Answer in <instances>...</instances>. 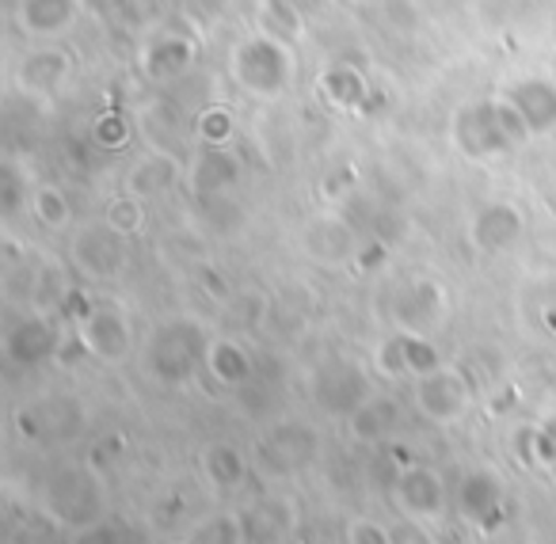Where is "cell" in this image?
I'll list each match as a JSON object with an SVG mask.
<instances>
[{
  "label": "cell",
  "instance_id": "cell-1",
  "mask_svg": "<svg viewBox=\"0 0 556 544\" xmlns=\"http://www.w3.org/2000/svg\"><path fill=\"white\" fill-rule=\"evenodd\" d=\"M450 146L469 164H495L515 149L530 146V134H526L518 111L495 92L488 100L480 96V100L457 103L450 115Z\"/></svg>",
  "mask_w": 556,
  "mask_h": 544
},
{
  "label": "cell",
  "instance_id": "cell-2",
  "mask_svg": "<svg viewBox=\"0 0 556 544\" xmlns=\"http://www.w3.org/2000/svg\"><path fill=\"white\" fill-rule=\"evenodd\" d=\"M229 77L244 96L260 103H278L294 92L298 80V54L287 35L278 31H248L229 50Z\"/></svg>",
  "mask_w": 556,
  "mask_h": 544
},
{
  "label": "cell",
  "instance_id": "cell-3",
  "mask_svg": "<svg viewBox=\"0 0 556 544\" xmlns=\"http://www.w3.org/2000/svg\"><path fill=\"white\" fill-rule=\"evenodd\" d=\"M210 331L199 316H168L149 331L146 346H141V362H146V374L153 377L164 389H179V384H191L194 374L206 366V346Z\"/></svg>",
  "mask_w": 556,
  "mask_h": 544
},
{
  "label": "cell",
  "instance_id": "cell-4",
  "mask_svg": "<svg viewBox=\"0 0 556 544\" xmlns=\"http://www.w3.org/2000/svg\"><path fill=\"white\" fill-rule=\"evenodd\" d=\"M39 506L50 521L65 529H85L92 521H100L108 514V483L92 465H58L54 472L42 480L39 488Z\"/></svg>",
  "mask_w": 556,
  "mask_h": 544
},
{
  "label": "cell",
  "instance_id": "cell-5",
  "mask_svg": "<svg viewBox=\"0 0 556 544\" xmlns=\"http://www.w3.org/2000/svg\"><path fill=\"white\" fill-rule=\"evenodd\" d=\"M325 453V438L313 422L305 419H275L260 430L252 445V460L270 480H294L309 472Z\"/></svg>",
  "mask_w": 556,
  "mask_h": 544
},
{
  "label": "cell",
  "instance_id": "cell-6",
  "mask_svg": "<svg viewBox=\"0 0 556 544\" xmlns=\"http://www.w3.org/2000/svg\"><path fill=\"white\" fill-rule=\"evenodd\" d=\"M386 316L396 331H424V336H431L450 316L446 286L431 275L401 278V282H393L386 290Z\"/></svg>",
  "mask_w": 556,
  "mask_h": 544
},
{
  "label": "cell",
  "instance_id": "cell-7",
  "mask_svg": "<svg viewBox=\"0 0 556 544\" xmlns=\"http://www.w3.org/2000/svg\"><path fill=\"white\" fill-rule=\"evenodd\" d=\"M412 407L431 427H457L472 412V381L465 377V369L442 362L431 374L412 381Z\"/></svg>",
  "mask_w": 556,
  "mask_h": 544
},
{
  "label": "cell",
  "instance_id": "cell-8",
  "mask_svg": "<svg viewBox=\"0 0 556 544\" xmlns=\"http://www.w3.org/2000/svg\"><path fill=\"white\" fill-rule=\"evenodd\" d=\"M77 343L88 358L103 362V366H118L134 354L138 336H134V320L123 305L115 301H96L77 316Z\"/></svg>",
  "mask_w": 556,
  "mask_h": 544
},
{
  "label": "cell",
  "instance_id": "cell-9",
  "mask_svg": "<svg viewBox=\"0 0 556 544\" xmlns=\"http://www.w3.org/2000/svg\"><path fill=\"white\" fill-rule=\"evenodd\" d=\"M374 392L370 369L363 362L348 358V354H328L325 362H317L309 374V396L325 415L348 419L358 404Z\"/></svg>",
  "mask_w": 556,
  "mask_h": 544
},
{
  "label": "cell",
  "instance_id": "cell-10",
  "mask_svg": "<svg viewBox=\"0 0 556 544\" xmlns=\"http://www.w3.org/2000/svg\"><path fill=\"white\" fill-rule=\"evenodd\" d=\"M393 503L404 518H419V521H442L450 514V503H454V491H450L446 476L434 465H424V460H408V465L396 468L393 476Z\"/></svg>",
  "mask_w": 556,
  "mask_h": 544
},
{
  "label": "cell",
  "instance_id": "cell-11",
  "mask_svg": "<svg viewBox=\"0 0 556 544\" xmlns=\"http://www.w3.org/2000/svg\"><path fill=\"white\" fill-rule=\"evenodd\" d=\"M62 351V328L47 308H24L12 316L4 336H0V354L12 369H35Z\"/></svg>",
  "mask_w": 556,
  "mask_h": 544
},
{
  "label": "cell",
  "instance_id": "cell-12",
  "mask_svg": "<svg viewBox=\"0 0 556 544\" xmlns=\"http://www.w3.org/2000/svg\"><path fill=\"white\" fill-rule=\"evenodd\" d=\"M298 244H302L305 260H313L317 267H348L363 255V232L340 210H320V214L305 217Z\"/></svg>",
  "mask_w": 556,
  "mask_h": 544
},
{
  "label": "cell",
  "instance_id": "cell-13",
  "mask_svg": "<svg viewBox=\"0 0 556 544\" xmlns=\"http://www.w3.org/2000/svg\"><path fill=\"white\" fill-rule=\"evenodd\" d=\"M126 240L108 222H85L70 237V263L88 282H111L126 267Z\"/></svg>",
  "mask_w": 556,
  "mask_h": 544
},
{
  "label": "cell",
  "instance_id": "cell-14",
  "mask_svg": "<svg viewBox=\"0 0 556 544\" xmlns=\"http://www.w3.org/2000/svg\"><path fill=\"white\" fill-rule=\"evenodd\" d=\"M199 62V39L179 27H156L138 47V73L149 85H176Z\"/></svg>",
  "mask_w": 556,
  "mask_h": 544
},
{
  "label": "cell",
  "instance_id": "cell-15",
  "mask_svg": "<svg viewBox=\"0 0 556 544\" xmlns=\"http://www.w3.org/2000/svg\"><path fill=\"white\" fill-rule=\"evenodd\" d=\"M526 214L518 202L510 199H492L484 206H477L469 214V225H465V237H469V248L480 255H510L518 244L526 240Z\"/></svg>",
  "mask_w": 556,
  "mask_h": 544
},
{
  "label": "cell",
  "instance_id": "cell-16",
  "mask_svg": "<svg viewBox=\"0 0 556 544\" xmlns=\"http://www.w3.org/2000/svg\"><path fill=\"white\" fill-rule=\"evenodd\" d=\"M500 96L518 111L530 141H545L556 134V77L548 73H522L500 88Z\"/></svg>",
  "mask_w": 556,
  "mask_h": 544
},
{
  "label": "cell",
  "instance_id": "cell-17",
  "mask_svg": "<svg viewBox=\"0 0 556 544\" xmlns=\"http://www.w3.org/2000/svg\"><path fill=\"white\" fill-rule=\"evenodd\" d=\"M184 184L199 202L229 199V194L244 184V156L232 146H202L199 153L187 161Z\"/></svg>",
  "mask_w": 556,
  "mask_h": 544
},
{
  "label": "cell",
  "instance_id": "cell-18",
  "mask_svg": "<svg viewBox=\"0 0 556 544\" xmlns=\"http://www.w3.org/2000/svg\"><path fill=\"white\" fill-rule=\"evenodd\" d=\"M88 427V412L77 396H42L20 412V430L35 442H77Z\"/></svg>",
  "mask_w": 556,
  "mask_h": 544
},
{
  "label": "cell",
  "instance_id": "cell-19",
  "mask_svg": "<svg viewBox=\"0 0 556 544\" xmlns=\"http://www.w3.org/2000/svg\"><path fill=\"white\" fill-rule=\"evenodd\" d=\"M434 366H442V354L424 331H393L374 346V369L389 381H396V377L416 381V377L431 374Z\"/></svg>",
  "mask_w": 556,
  "mask_h": 544
},
{
  "label": "cell",
  "instance_id": "cell-20",
  "mask_svg": "<svg viewBox=\"0 0 556 544\" xmlns=\"http://www.w3.org/2000/svg\"><path fill=\"white\" fill-rule=\"evenodd\" d=\"M73 54L62 42H39L12 69V85L27 96H58L73 80Z\"/></svg>",
  "mask_w": 556,
  "mask_h": 544
},
{
  "label": "cell",
  "instance_id": "cell-21",
  "mask_svg": "<svg viewBox=\"0 0 556 544\" xmlns=\"http://www.w3.org/2000/svg\"><path fill=\"white\" fill-rule=\"evenodd\" d=\"M85 16V0H16L12 24L31 42H62Z\"/></svg>",
  "mask_w": 556,
  "mask_h": 544
},
{
  "label": "cell",
  "instance_id": "cell-22",
  "mask_svg": "<svg viewBox=\"0 0 556 544\" xmlns=\"http://www.w3.org/2000/svg\"><path fill=\"white\" fill-rule=\"evenodd\" d=\"M184 179H187V164L176 149L149 146L146 153L126 168L123 191L138 194V199H146V202H156V199H164V194L176 191Z\"/></svg>",
  "mask_w": 556,
  "mask_h": 544
},
{
  "label": "cell",
  "instance_id": "cell-23",
  "mask_svg": "<svg viewBox=\"0 0 556 544\" xmlns=\"http://www.w3.org/2000/svg\"><path fill=\"white\" fill-rule=\"evenodd\" d=\"M374 80L366 69H358L355 62H332L317 73V100L336 115H366L370 111Z\"/></svg>",
  "mask_w": 556,
  "mask_h": 544
},
{
  "label": "cell",
  "instance_id": "cell-24",
  "mask_svg": "<svg viewBox=\"0 0 556 544\" xmlns=\"http://www.w3.org/2000/svg\"><path fill=\"white\" fill-rule=\"evenodd\" d=\"M454 506L472 526H495L503 518V506H507V488H503L500 472L484 465L462 472L454 491Z\"/></svg>",
  "mask_w": 556,
  "mask_h": 544
},
{
  "label": "cell",
  "instance_id": "cell-25",
  "mask_svg": "<svg viewBox=\"0 0 556 544\" xmlns=\"http://www.w3.org/2000/svg\"><path fill=\"white\" fill-rule=\"evenodd\" d=\"M240 536L244 544H282L298 536V506L282 495H263L252 498L244 510L237 514Z\"/></svg>",
  "mask_w": 556,
  "mask_h": 544
},
{
  "label": "cell",
  "instance_id": "cell-26",
  "mask_svg": "<svg viewBox=\"0 0 556 544\" xmlns=\"http://www.w3.org/2000/svg\"><path fill=\"white\" fill-rule=\"evenodd\" d=\"M343 422H348V434L355 438V442L381 445L401 430L404 407H401V400L389 396V392H370V396H366Z\"/></svg>",
  "mask_w": 556,
  "mask_h": 544
},
{
  "label": "cell",
  "instance_id": "cell-27",
  "mask_svg": "<svg viewBox=\"0 0 556 544\" xmlns=\"http://www.w3.org/2000/svg\"><path fill=\"white\" fill-rule=\"evenodd\" d=\"M210 381L222 384V389H244L255 374V358L244 346V339L225 331V336H214L206 346V366Z\"/></svg>",
  "mask_w": 556,
  "mask_h": 544
},
{
  "label": "cell",
  "instance_id": "cell-28",
  "mask_svg": "<svg viewBox=\"0 0 556 544\" xmlns=\"http://www.w3.org/2000/svg\"><path fill=\"white\" fill-rule=\"evenodd\" d=\"M252 465H255V460L232 442H210V445H202V453H199L202 480H206L214 491H225V495H229V491H237V488H244Z\"/></svg>",
  "mask_w": 556,
  "mask_h": 544
},
{
  "label": "cell",
  "instance_id": "cell-29",
  "mask_svg": "<svg viewBox=\"0 0 556 544\" xmlns=\"http://www.w3.org/2000/svg\"><path fill=\"white\" fill-rule=\"evenodd\" d=\"M270 305H275V298L263 290H255V286H248V290H237L225 298V316H229L237 328L232 331H260L270 324Z\"/></svg>",
  "mask_w": 556,
  "mask_h": 544
},
{
  "label": "cell",
  "instance_id": "cell-30",
  "mask_svg": "<svg viewBox=\"0 0 556 544\" xmlns=\"http://www.w3.org/2000/svg\"><path fill=\"white\" fill-rule=\"evenodd\" d=\"M31 217L47 232H65L73 225V199L58 184H39L31 191Z\"/></svg>",
  "mask_w": 556,
  "mask_h": 544
},
{
  "label": "cell",
  "instance_id": "cell-31",
  "mask_svg": "<svg viewBox=\"0 0 556 544\" xmlns=\"http://www.w3.org/2000/svg\"><path fill=\"white\" fill-rule=\"evenodd\" d=\"M134 134H138L134 118L118 107L100 111V115L92 118V126H88V141H92L100 153H123V149L134 141Z\"/></svg>",
  "mask_w": 556,
  "mask_h": 544
},
{
  "label": "cell",
  "instance_id": "cell-32",
  "mask_svg": "<svg viewBox=\"0 0 556 544\" xmlns=\"http://www.w3.org/2000/svg\"><path fill=\"white\" fill-rule=\"evenodd\" d=\"M191 134L199 146H232L237 141V115L225 103H210L194 115Z\"/></svg>",
  "mask_w": 556,
  "mask_h": 544
},
{
  "label": "cell",
  "instance_id": "cell-33",
  "mask_svg": "<svg viewBox=\"0 0 556 544\" xmlns=\"http://www.w3.org/2000/svg\"><path fill=\"white\" fill-rule=\"evenodd\" d=\"M103 222L111 225V229H118L123 237H138L141 229H146L149 222V202L138 199V194L123 191L115 194V199L108 202V210H103Z\"/></svg>",
  "mask_w": 556,
  "mask_h": 544
},
{
  "label": "cell",
  "instance_id": "cell-34",
  "mask_svg": "<svg viewBox=\"0 0 556 544\" xmlns=\"http://www.w3.org/2000/svg\"><path fill=\"white\" fill-rule=\"evenodd\" d=\"M115 12L130 31H156L168 20V0H115Z\"/></svg>",
  "mask_w": 556,
  "mask_h": 544
},
{
  "label": "cell",
  "instance_id": "cell-35",
  "mask_svg": "<svg viewBox=\"0 0 556 544\" xmlns=\"http://www.w3.org/2000/svg\"><path fill=\"white\" fill-rule=\"evenodd\" d=\"M31 179H24V172L16 168V164H4V172H0V202H4V214H16V210L31 206Z\"/></svg>",
  "mask_w": 556,
  "mask_h": 544
},
{
  "label": "cell",
  "instance_id": "cell-36",
  "mask_svg": "<svg viewBox=\"0 0 556 544\" xmlns=\"http://www.w3.org/2000/svg\"><path fill=\"white\" fill-rule=\"evenodd\" d=\"M530 457L538 460V465L556 468V415H548L541 427L530 430Z\"/></svg>",
  "mask_w": 556,
  "mask_h": 544
},
{
  "label": "cell",
  "instance_id": "cell-37",
  "mask_svg": "<svg viewBox=\"0 0 556 544\" xmlns=\"http://www.w3.org/2000/svg\"><path fill=\"white\" fill-rule=\"evenodd\" d=\"M199 544H244V536H240V521H237V514H225V518H210V521H202V529H199V536H194Z\"/></svg>",
  "mask_w": 556,
  "mask_h": 544
},
{
  "label": "cell",
  "instance_id": "cell-38",
  "mask_svg": "<svg viewBox=\"0 0 556 544\" xmlns=\"http://www.w3.org/2000/svg\"><path fill=\"white\" fill-rule=\"evenodd\" d=\"M126 526H115V521L100 518L85 529H73V541L70 544H126Z\"/></svg>",
  "mask_w": 556,
  "mask_h": 544
},
{
  "label": "cell",
  "instance_id": "cell-39",
  "mask_svg": "<svg viewBox=\"0 0 556 544\" xmlns=\"http://www.w3.org/2000/svg\"><path fill=\"white\" fill-rule=\"evenodd\" d=\"M389 544H439L434 541V529L431 521H419V518H404L396 526H389Z\"/></svg>",
  "mask_w": 556,
  "mask_h": 544
},
{
  "label": "cell",
  "instance_id": "cell-40",
  "mask_svg": "<svg viewBox=\"0 0 556 544\" xmlns=\"http://www.w3.org/2000/svg\"><path fill=\"white\" fill-rule=\"evenodd\" d=\"M348 544H389V526L378 518H355L348 526Z\"/></svg>",
  "mask_w": 556,
  "mask_h": 544
},
{
  "label": "cell",
  "instance_id": "cell-41",
  "mask_svg": "<svg viewBox=\"0 0 556 544\" xmlns=\"http://www.w3.org/2000/svg\"><path fill=\"white\" fill-rule=\"evenodd\" d=\"M351 4H358V9H381L386 0H351Z\"/></svg>",
  "mask_w": 556,
  "mask_h": 544
},
{
  "label": "cell",
  "instance_id": "cell-42",
  "mask_svg": "<svg viewBox=\"0 0 556 544\" xmlns=\"http://www.w3.org/2000/svg\"><path fill=\"white\" fill-rule=\"evenodd\" d=\"M282 544H305V541H298V536H290V541H282Z\"/></svg>",
  "mask_w": 556,
  "mask_h": 544
}]
</instances>
